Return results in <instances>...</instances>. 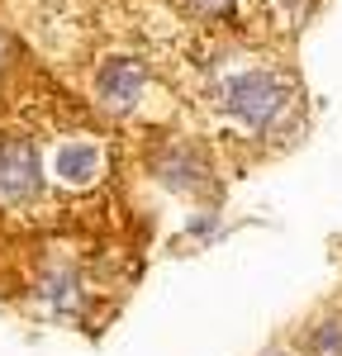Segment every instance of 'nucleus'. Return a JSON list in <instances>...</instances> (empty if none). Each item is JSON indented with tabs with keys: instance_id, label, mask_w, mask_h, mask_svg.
I'll return each mask as SVG.
<instances>
[{
	"instance_id": "39448f33",
	"label": "nucleus",
	"mask_w": 342,
	"mask_h": 356,
	"mask_svg": "<svg viewBox=\"0 0 342 356\" xmlns=\"http://www.w3.org/2000/svg\"><path fill=\"white\" fill-rule=\"evenodd\" d=\"M309 356H342V318H328L323 328H314Z\"/></svg>"
},
{
	"instance_id": "f257e3e1",
	"label": "nucleus",
	"mask_w": 342,
	"mask_h": 356,
	"mask_svg": "<svg viewBox=\"0 0 342 356\" xmlns=\"http://www.w3.org/2000/svg\"><path fill=\"white\" fill-rule=\"evenodd\" d=\"M285 86L271 76V72H238L233 81H224V105L228 114H238L243 124L252 129H266L276 114L285 110Z\"/></svg>"
},
{
	"instance_id": "f03ea898",
	"label": "nucleus",
	"mask_w": 342,
	"mask_h": 356,
	"mask_svg": "<svg viewBox=\"0 0 342 356\" xmlns=\"http://www.w3.org/2000/svg\"><path fill=\"white\" fill-rule=\"evenodd\" d=\"M43 186V166H38V152L24 138H5L0 143V204L5 209H19L28 204Z\"/></svg>"
},
{
	"instance_id": "7ed1b4c3",
	"label": "nucleus",
	"mask_w": 342,
	"mask_h": 356,
	"mask_svg": "<svg viewBox=\"0 0 342 356\" xmlns=\"http://www.w3.org/2000/svg\"><path fill=\"white\" fill-rule=\"evenodd\" d=\"M142 81H147V72H142V62H133V57L105 62L100 76H95L100 105H110V110H133V100L142 95Z\"/></svg>"
},
{
	"instance_id": "20e7f679",
	"label": "nucleus",
	"mask_w": 342,
	"mask_h": 356,
	"mask_svg": "<svg viewBox=\"0 0 342 356\" xmlns=\"http://www.w3.org/2000/svg\"><path fill=\"white\" fill-rule=\"evenodd\" d=\"M53 176L62 186H72V191H86L95 176H100V147L95 143H86V138H72V143H62L53 157Z\"/></svg>"
}]
</instances>
